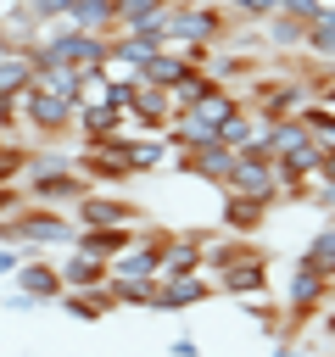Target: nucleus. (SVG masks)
Masks as SVG:
<instances>
[{
  "label": "nucleus",
  "mask_w": 335,
  "mask_h": 357,
  "mask_svg": "<svg viewBox=\"0 0 335 357\" xmlns=\"http://www.w3.org/2000/svg\"><path fill=\"white\" fill-rule=\"evenodd\" d=\"M207 273H212V284H218L223 296H234V301H246V296H257V290L274 284L268 251H262L257 240H240V234H212V245H207Z\"/></svg>",
  "instance_id": "obj_1"
},
{
  "label": "nucleus",
  "mask_w": 335,
  "mask_h": 357,
  "mask_svg": "<svg viewBox=\"0 0 335 357\" xmlns=\"http://www.w3.org/2000/svg\"><path fill=\"white\" fill-rule=\"evenodd\" d=\"M279 301H285V340H290V335H302L307 324H318V312L335 301V273H324L318 262L296 257V262H290V279H285V290H279Z\"/></svg>",
  "instance_id": "obj_2"
},
{
  "label": "nucleus",
  "mask_w": 335,
  "mask_h": 357,
  "mask_svg": "<svg viewBox=\"0 0 335 357\" xmlns=\"http://www.w3.org/2000/svg\"><path fill=\"white\" fill-rule=\"evenodd\" d=\"M240 100L262 117V123H285V117H302V106L313 100L307 95V84L296 78V73H285V67H257L246 84H240Z\"/></svg>",
  "instance_id": "obj_3"
},
{
  "label": "nucleus",
  "mask_w": 335,
  "mask_h": 357,
  "mask_svg": "<svg viewBox=\"0 0 335 357\" xmlns=\"http://www.w3.org/2000/svg\"><path fill=\"white\" fill-rule=\"evenodd\" d=\"M229 28H234V17H229V6H207V0H179V6H168V45L173 50H184V45H223L229 39Z\"/></svg>",
  "instance_id": "obj_4"
},
{
  "label": "nucleus",
  "mask_w": 335,
  "mask_h": 357,
  "mask_svg": "<svg viewBox=\"0 0 335 357\" xmlns=\"http://www.w3.org/2000/svg\"><path fill=\"white\" fill-rule=\"evenodd\" d=\"M73 117H78V100H73V95H50V89H28V95H22V128H28L39 145L73 139V134H78Z\"/></svg>",
  "instance_id": "obj_5"
},
{
  "label": "nucleus",
  "mask_w": 335,
  "mask_h": 357,
  "mask_svg": "<svg viewBox=\"0 0 335 357\" xmlns=\"http://www.w3.org/2000/svg\"><path fill=\"white\" fill-rule=\"evenodd\" d=\"M78 173H84L95 190H117V184H128V178H134V167H128V134H123V139H84V151H78Z\"/></svg>",
  "instance_id": "obj_6"
},
{
  "label": "nucleus",
  "mask_w": 335,
  "mask_h": 357,
  "mask_svg": "<svg viewBox=\"0 0 335 357\" xmlns=\"http://www.w3.org/2000/svg\"><path fill=\"white\" fill-rule=\"evenodd\" d=\"M223 190L251 195V201H262V206H285V178H279L274 156H257V151L234 156V173H229V184H223Z\"/></svg>",
  "instance_id": "obj_7"
},
{
  "label": "nucleus",
  "mask_w": 335,
  "mask_h": 357,
  "mask_svg": "<svg viewBox=\"0 0 335 357\" xmlns=\"http://www.w3.org/2000/svg\"><path fill=\"white\" fill-rule=\"evenodd\" d=\"M22 190H28V201H39V206H67V212H73L95 184L78 173V162H67V167H50V173H28Z\"/></svg>",
  "instance_id": "obj_8"
},
{
  "label": "nucleus",
  "mask_w": 335,
  "mask_h": 357,
  "mask_svg": "<svg viewBox=\"0 0 335 357\" xmlns=\"http://www.w3.org/2000/svg\"><path fill=\"white\" fill-rule=\"evenodd\" d=\"M73 218H78V229H134L145 218V206L128 201V195H117V190H89L73 206Z\"/></svg>",
  "instance_id": "obj_9"
},
{
  "label": "nucleus",
  "mask_w": 335,
  "mask_h": 357,
  "mask_svg": "<svg viewBox=\"0 0 335 357\" xmlns=\"http://www.w3.org/2000/svg\"><path fill=\"white\" fill-rule=\"evenodd\" d=\"M17 279V307H34V301H61V262H50L45 251H34V257H22V268L11 273Z\"/></svg>",
  "instance_id": "obj_10"
},
{
  "label": "nucleus",
  "mask_w": 335,
  "mask_h": 357,
  "mask_svg": "<svg viewBox=\"0 0 335 357\" xmlns=\"http://www.w3.org/2000/svg\"><path fill=\"white\" fill-rule=\"evenodd\" d=\"M173 123V89H156L145 78H134V100H128V134H168Z\"/></svg>",
  "instance_id": "obj_11"
},
{
  "label": "nucleus",
  "mask_w": 335,
  "mask_h": 357,
  "mask_svg": "<svg viewBox=\"0 0 335 357\" xmlns=\"http://www.w3.org/2000/svg\"><path fill=\"white\" fill-rule=\"evenodd\" d=\"M207 245H212V229H179V234L162 245V279L207 273Z\"/></svg>",
  "instance_id": "obj_12"
},
{
  "label": "nucleus",
  "mask_w": 335,
  "mask_h": 357,
  "mask_svg": "<svg viewBox=\"0 0 335 357\" xmlns=\"http://www.w3.org/2000/svg\"><path fill=\"white\" fill-rule=\"evenodd\" d=\"M179 173L184 178H195V184H229V173H234V151L223 145V139H212V145H195V151H179Z\"/></svg>",
  "instance_id": "obj_13"
},
{
  "label": "nucleus",
  "mask_w": 335,
  "mask_h": 357,
  "mask_svg": "<svg viewBox=\"0 0 335 357\" xmlns=\"http://www.w3.org/2000/svg\"><path fill=\"white\" fill-rule=\"evenodd\" d=\"M268 212H274V206H262V201H251V195H234V190H223V201H218L223 234H240V240H257L262 223H268Z\"/></svg>",
  "instance_id": "obj_14"
},
{
  "label": "nucleus",
  "mask_w": 335,
  "mask_h": 357,
  "mask_svg": "<svg viewBox=\"0 0 335 357\" xmlns=\"http://www.w3.org/2000/svg\"><path fill=\"white\" fill-rule=\"evenodd\" d=\"M212 273H179V279H162V301H156V312H190V307H201V301H212Z\"/></svg>",
  "instance_id": "obj_15"
},
{
  "label": "nucleus",
  "mask_w": 335,
  "mask_h": 357,
  "mask_svg": "<svg viewBox=\"0 0 335 357\" xmlns=\"http://www.w3.org/2000/svg\"><path fill=\"white\" fill-rule=\"evenodd\" d=\"M61 284H67V290H100V284H112V262L67 245V257H61Z\"/></svg>",
  "instance_id": "obj_16"
},
{
  "label": "nucleus",
  "mask_w": 335,
  "mask_h": 357,
  "mask_svg": "<svg viewBox=\"0 0 335 357\" xmlns=\"http://www.w3.org/2000/svg\"><path fill=\"white\" fill-rule=\"evenodd\" d=\"M257 67H262V56H257V50H240V45H218V50H212V67H207V73H212L218 84L240 89V84H246V78H251Z\"/></svg>",
  "instance_id": "obj_17"
},
{
  "label": "nucleus",
  "mask_w": 335,
  "mask_h": 357,
  "mask_svg": "<svg viewBox=\"0 0 335 357\" xmlns=\"http://www.w3.org/2000/svg\"><path fill=\"white\" fill-rule=\"evenodd\" d=\"M73 128H78V139H123L128 134V112H117V106H78Z\"/></svg>",
  "instance_id": "obj_18"
},
{
  "label": "nucleus",
  "mask_w": 335,
  "mask_h": 357,
  "mask_svg": "<svg viewBox=\"0 0 335 357\" xmlns=\"http://www.w3.org/2000/svg\"><path fill=\"white\" fill-rule=\"evenodd\" d=\"M190 73H201V67H190V61H184V50L162 45V50H156V56L145 61V73H140V78H145V84H156V89H179V84H184Z\"/></svg>",
  "instance_id": "obj_19"
},
{
  "label": "nucleus",
  "mask_w": 335,
  "mask_h": 357,
  "mask_svg": "<svg viewBox=\"0 0 335 357\" xmlns=\"http://www.w3.org/2000/svg\"><path fill=\"white\" fill-rule=\"evenodd\" d=\"M173 156V139L168 134H128V167H134V178H145V173H156L162 162Z\"/></svg>",
  "instance_id": "obj_20"
},
{
  "label": "nucleus",
  "mask_w": 335,
  "mask_h": 357,
  "mask_svg": "<svg viewBox=\"0 0 335 357\" xmlns=\"http://www.w3.org/2000/svg\"><path fill=\"white\" fill-rule=\"evenodd\" d=\"M112 279H162V251L156 245H128L112 257Z\"/></svg>",
  "instance_id": "obj_21"
},
{
  "label": "nucleus",
  "mask_w": 335,
  "mask_h": 357,
  "mask_svg": "<svg viewBox=\"0 0 335 357\" xmlns=\"http://www.w3.org/2000/svg\"><path fill=\"white\" fill-rule=\"evenodd\" d=\"M67 22L89 33H117V0H67Z\"/></svg>",
  "instance_id": "obj_22"
},
{
  "label": "nucleus",
  "mask_w": 335,
  "mask_h": 357,
  "mask_svg": "<svg viewBox=\"0 0 335 357\" xmlns=\"http://www.w3.org/2000/svg\"><path fill=\"white\" fill-rule=\"evenodd\" d=\"M262 39H268V50H274V56H296V50L307 45V22H296V17L274 11V17L262 22Z\"/></svg>",
  "instance_id": "obj_23"
},
{
  "label": "nucleus",
  "mask_w": 335,
  "mask_h": 357,
  "mask_svg": "<svg viewBox=\"0 0 335 357\" xmlns=\"http://www.w3.org/2000/svg\"><path fill=\"white\" fill-rule=\"evenodd\" d=\"M61 307H67L78 324H95V318L117 312V301H112V284H100V290H61Z\"/></svg>",
  "instance_id": "obj_24"
},
{
  "label": "nucleus",
  "mask_w": 335,
  "mask_h": 357,
  "mask_svg": "<svg viewBox=\"0 0 335 357\" xmlns=\"http://www.w3.org/2000/svg\"><path fill=\"white\" fill-rule=\"evenodd\" d=\"M78 251H89V257H117V251H128L134 245V229H78V240H73Z\"/></svg>",
  "instance_id": "obj_25"
},
{
  "label": "nucleus",
  "mask_w": 335,
  "mask_h": 357,
  "mask_svg": "<svg viewBox=\"0 0 335 357\" xmlns=\"http://www.w3.org/2000/svg\"><path fill=\"white\" fill-rule=\"evenodd\" d=\"M112 301H117V307L156 312V301H162V279H112Z\"/></svg>",
  "instance_id": "obj_26"
},
{
  "label": "nucleus",
  "mask_w": 335,
  "mask_h": 357,
  "mask_svg": "<svg viewBox=\"0 0 335 357\" xmlns=\"http://www.w3.org/2000/svg\"><path fill=\"white\" fill-rule=\"evenodd\" d=\"M34 89L78 95V67H73V61H34Z\"/></svg>",
  "instance_id": "obj_27"
},
{
  "label": "nucleus",
  "mask_w": 335,
  "mask_h": 357,
  "mask_svg": "<svg viewBox=\"0 0 335 357\" xmlns=\"http://www.w3.org/2000/svg\"><path fill=\"white\" fill-rule=\"evenodd\" d=\"M302 50L335 67V6H324V11H318V17L307 22V45H302Z\"/></svg>",
  "instance_id": "obj_28"
},
{
  "label": "nucleus",
  "mask_w": 335,
  "mask_h": 357,
  "mask_svg": "<svg viewBox=\"0 0 335 357\" xmlns=\"http://www.w3.org/2000/svg\"><path fill=\"white\" fill-rule=\"evenodd\" d=\"M302 123H307V134H313L318 151H335V106L329 100H307L302 106Z\"/></svg>",
  "instance_id": "obj_29"
},
{
  "label": "nucleus",
  "mask_w": 335,
  "mask_h": 357,
  "mask_svg": "<svg viewBox=\"0 0 335 357\" xmlns=\"http://www.w3.org/2000/svg\"><path fill=\"white\" fill-rule=\"evenodd\" d=\"M22 89H34V61L22 50H6L0 56V95H22Z\"/></svg>",
  "instance_id": "obj_30"
},
{
  "label": "nucleus",
  "mask_w": 335,
  "mask_h": 357,
  "mask_svg": "<svg viewBox=\"0 0 335 357\" xmlns=\"http://www.w3.org/2000/svg\"><path fill=\"white\" fill-rule=\"evenodd\" d=\"M307 262H318L324 273H335V218H324L318 229H313V240H307V251H302Z\"/></svg>",
  "instance_id": "obj_31"
},
{
  "label": "nucleus",
  "mask_w": 335,
  "mask_h": 357,
  "mask_svg": "<svg viewBox=\"0 0 335 357\" xmlns=\"http://www.w3.org/2000/svg\"><path fill=\"white\" fill-rule=\"evenodd\" d=\"M168 6L162 0H117V28H145V22H156Z\"/></svg>",
  "instance_id": "obj_32"
},
{
  "label": "nucleus",
  "mask_w": 335,
  "mask_h": 357,
  "mask_svg": "<svg viewBox=\"0 0 335 357\" xmlns=\"http://www.w3.org/2000/svg\"><path fill=\"white\" fill-rule=\"evenodd\" d=\"M28 151H34V145H17L11 134L0 139V184H22V167H28Z\"/></svg>",
  "instance_id": "obj_33"
},
{
  "label": "nucleus",
  "mask_w": 335,
  "mask_h": 357,
  "mask_svg": "<svg viewBox=\"0 0 335 357\" xmlns=\"http://www.w3.org/2000/svg\"><path fill=\"white\" fill-rule=\"evenodd\" d=\"M212 84H218L212 73H190V78H184V84L173 89V112H184V106H195V100H201V95L212 89Z\"/></svg>",
  "instance_id": "obj_34"
},
{
  "label": "nucleus",
  "mask_w": 335,
  "mask_h": 357,
  "mask_svg": "<svg viewBox=\"0 0 335 357\" xmlns=\"http://www.w3.org/2000/svg\"><path fill=\"white\" fill-rule=\"evenodd\" d=\"M279 11V0H229V17L234 22H268Z\"/></svg>",
  "instance_id": "obj_35"
},
{
  "label": "nucleus",
  "mask_w": 335,
  "mask_h": 357,
  "mask_svg": "<svg viewBox=\"0 0 335 357\" xmlns=\"http://www.w3.org/2000/svg\"><path fill=\"white\" fill-rule=\"evenodd\" d=\"M279 11H285V17H296V22H313V17L324 11V0H279Z\"/></svg>",
  "instance_id": "obj_36"
},
{
  "label": "nucleus",
  "mask_w": 335,
  "mask_h": 357,
  "mask_svg": "<svg viewBox=\"0 0 335 357\" xmlns=\"http://www.w3.org/2000/svg\"><path fill=\"white\" fill-rule=\"evenodd\" d=\"M28 206V190L22 184H0V218H11V212H22Z\"/></svg>",
  "instance_id": "obj_37"
},
{
  "label": "nucleus",
  "mask_w": 335,
  "mask_h": 357,
  "mask_svg": "<svg viewBox=\"0 0 335 357\" xmlns=\"http://www.w3.org/2000/svg\"><path fill=\"white\" fill-rule=\"evenodd\" d=\"M11 6H28V11H39L45 22H56V17H67V0H11Z\"/></svg>",
  "instance_id": "obj_38"
},
{
  "label": "nucleus",
  "mask_w": 335,
  "mask_h": 357,
  "mask_svg": "<svg viewBox=\"0 0 335 357\" xmlns=\"http://www.w3.org/2000/svg\"><path fill=\"white\" fill-rule=\"evenodd\" d=\"M22 257H28L22 245H0V273H17V268H22Z\"/></svg>",
  "instance_id": "obj_39"
},
{
  "label": "nucleus",
  "mask_w": 335,
  "mask_h": 357,
  "mask_svg": "<svg viewBox=\"0 0 335 357\" xmlns=\"http://www.w3.org/2000/svg\"><path fill=\"white\" fill-rule=\"evenodd\" d=\"M318 335H324V340H329V346H335V301H329V307H324V312H318Z\"/></svg>",
  "instance_id": "obj_40"
},
{
  "label": "nucleus",
  "mask_w": 335,
  "mask_h": 357,
  "mask_svg": "<svg viewBox=\"0 0 335 357\" xmlns=\"http://www.w3.org/2000/svg\"><path fill=\"white\" fill-rule=\"evenodd\" d=\"M274 357H313V351H307V346H296V335H290V340H279V346H274Z\"/></svg>",
  "instance_id": "obj_41"
},
{
  "label": "nucleus",
  "mask_w": 335,
  "mask_h": 357,
  "mask_svg": "<svg viewBox=\"0 0 335 357\" xmlns=\"http://www.w3.org/2000/svg\"><path fill=\"white\" fill-rule=\"evenodd\" d=\"M318 184H335V151H324V162H318Z\"/></svg>",
  "instance_id": "obj_42"
},
{
  "label": "nucleus",
  "mask_w": 335,
  "mask_h": 357,
  "mask_svg": "<svg viewBox=\"0 0 335 357\" xmlns=\"http://www.w3.org/2000/svg\"><path fill=\"white\" fill-rule=\"evenodd\" d=\"M318 100H329V106H335V67H329V84H324V95H318Z\"/></svg>",
  "instance_id": "obj_43"
},
{
  "label": "nucleus",
  "mask_w": 335,
  "mask_h": 357,
  "mask_svg": "<svg viewBox=\"0 0 335 357\" xmlns=\"http://www.w3.org/2000/svg\"><path fill=\"white\" fill-rule=\"evenodd\" d=\"M207 6H229V0H207Z\"/></svg>",
  "instance_id": "obj_44"
},
{
  "label": "nucleus",
  "mask_w": 335,
  "mask_h": 357,
  "mask_svg": "<svg viewBox=\"0 0 335 357\" xmlns=\"http://www.w3.org/2000/svg\"><path fill=\"white\" fill-rule=\"evenodd\" d=\"M162 6H179V0H162Z\"/></svg>",
  "instance_id": "obj_45"
},
{
  "label": "nucleus",
  "mask_w": 335,
  "mask_h": 357,
  "mask_svg": "<svg viewBox=\"0 0 335 357\" xmlns=\"http://www.w3.org/2000/svg\"><path fill=\"white\" fill-rule=\"evenodd\" d=\"M324 6H335V0H324Z\"/></svg>",
  "instance_id": "obj_46"
},
{
  "label": "nucleus",
  "mask_w": 335,
  "mask_h": 357,
  "mask_svg": "<svg viewBox=\"0 0 335 357\" xmlns=\"http://www.w3.org/2000/svg\"><path fill=\"white\" fill-rule=\"evenodd\" d=\"M0 139H6V134H0Z\"/></svg>",
  "instance_id": "obj_47"
},
{
  "label": "nucleus",
  "mask_w": 335,
  "mask_h": 357,
  "mask_svg": "<svg viewBox=\"0 0 335 357\" xmlns=\"http://www.w3.org/2000/svg\"><path fill=\"white\" fill-rule=\"evenodd\" d=\"M329 357H335V351H329Z\"/></svg>",
  "instance_id": "obj_48"
}]
</instances>
